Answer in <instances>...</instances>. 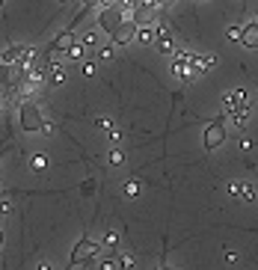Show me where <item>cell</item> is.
<instances>
[{
	"mask_svg": "<svg viewBox=\"0 0 258 270\" xmlns=\"http://www.w3.org/2000/svg\"><path fill=\"white\" fill-rule=\"evenodd\" d=\"M39 270H53V267H51V264H42V267H39Z\"/></svg>",
	"mask_w": 258,
	"mask_h": 270,
	"instance_id": "cell-30",
	"label": "cell"
},
{
	"mask_svg": "<svg viewBox=\"0 0 258 270\" xmlns=\"http://www.w3.org/2000/svg\"><path fill=\"white\" fill-rule=\"evenodd\" d=\"M18 116H21V128H24L27 134H36V131H42V128H45L42 110H39V107H36L33 101H24V104H21Z\"/></svg>",
	"mask_w": 258,
	"mask_h": 270,
	"instance_id": "cell-3",
	"label": "cell"
},
{
	"mask_svg": "<svg viewBox=\"0 0 258 270\" xmlns=\"http://www.w3.org/2000/svg\"><path fill=\"white\" fill-rule=\"evenodd\" d=\"M211 68H214V57H211V53H193V57H190V74H193V77L208 74Z\"/></svg>",
	"mask_w": 258,
	"mask_h": 270,
	"instance_id": "cell-6",
	"label": "cell"
},
{
	"mask_svg": "<svg viewBox=\"0 0 258 270\" xmlns=\"http://www.w3.org/2000/svg\"><path fill=\"white\" fill-rule=\"evenodd\" d=\"M71 270H74V267H71Z\"/></svg>",
	"mask_w": 258,
	"mask_h": 270,
	"instance_id": "cell-36",
	"label": "cell"
},
{
	"mask_svg": "<svg viewBox=\"0 0 258 270\" xmlns=\"http://www.w3.org/2000/svg\"><path fill=\"white\" fill-rule=\"evenodd\" d=\"M160 270H175V267H160Z\"/></svg>",
	"mask_w": 258,
	"mask_h": 270,
	"instance_id": "cell-32",
	"label": "cell"
},
{
	"mask_svg": "<svg viewBox=\"0 0 258 270\" xmlns=\"http://www.w3.org/2000/svg\"><path fill=\"white\" fill-rule=\"evenodd\" d=\"M228 193H232V196H238V199H246V202H252V199H255V187L246 184V181H232V184H228Z\"/></svg>",
	"mask_w": 258,
	"mask_h": 270,
	"instance_id": "cell-8",
	"label": "cell"
},
{
	"mask_svg": "<svg viewBox=\"0 0 258 270\" xmlns=\"http://www.w3.org/2000/svg\"><path fill=\"white\" fill-rule=\"evenodd\" d=\"M0 3H6V0H0Z\"/></svg>",
	"mask_w": 258,
	"mask_h": 270,
	"instance_id": "cell-34",
	"label": "cell"
},
{
	"mask_svg": "<svg viewBox=\"0 0 258 270\" xmlns=\"http://www.w3.org/2000/svg\"><path fill=\"white\" fill-rule=\"evenodd\" d=\"M252 146H255V143H252L249 137H241V152H252Z\"/></svg>",
	"mask_w": 258,
	"mask_h": 270,
	"instance_id": "cell-26",
	"label": "cell"
},
{
	"mask_svg": "<svg viewBox=\"0 0 258 270\" xmlns=\"http://www.w3.org/2000/svg\"><path fill=\"white\" fill-rule=\"evenodd\" d=\"M107 160H110V167H122L125 164V152L122 149H113V152L107 154Z\"/></svg>",
	"mask_w": 258,
	"mask_h": 270,
	"instance_id": "cell-19",
	"label": "cell"
},
{
	"mask_svg": "<svg viewBox=\"0 0 258 270\" xmlns=\"http://www.w3.org/2000/svg\"><path fill=\"white\" fill-rule=\"evenodd\" d=\"M119 267L122 270H134V255H119Z\"/></svg>",
	"mask_w": 258,
	"mask_h": 270,
	"instance_id": "cell-23",
	"label": "cell"
},
{
	"mask_svg": "<svg viewBox=\"0 0 258 270\" xmlns=\"http://www.w3.org/2000/svg\"><path fill=\"white\" fill-rule=\"evenodd\" d=\"M107 140H110V143H119V140H122V134L116 131V128H113V131H107Z\"/></svg>",
	"mask_w": 258,
	"mask_h": 270,
	"instance_id": "cell-28",
	"label": "cell"
},
{
	"mask_svg": "<svg viewBox=\"0 0 258 270\" xmlns=\"http://www.w3.org/2000/svg\"><path fill=\"white\" fill-rule=\"evenodd\" d=\"M9 208H12V205H9V199H6V202L0 205V214H9Z\"/></svg>",
	"mask_w": 258,
	"mask_h": 270,
	"instance_id": "cell-29",
	"label": "cell"
},
{
	"mask_svg": "<svg viewBox=\"0 0 258 270\" xmlns=\"http://www.w3.org/2000/svg\"><path fill=\"white\" fill-rule=\"evenodd\" d=\"M134 39H137V24H134L131 18L122 24L116 33L110 36V42H113V45H128V42H134Z\"/></svg>",
	"mask_w": 258,
	"mask_h": 270,
	"instance_id": "cell-7",
	"label": "cell"
},
{
	"mask_svg": "<svg viewBox=\"0 0 258 270\" xmlns=\"http://www.w3.org/2000/svg\"><path fill=\"white\" fill-rule=\"evenodd\" d=\"M74 42H77V39H74V30H66V33L53 36V42L48 45V51H45V60H42V63L53 66V63H56V57H60V53H69V48L74 45Z\"/></svg>",
	"mask_w": 258,
	"mask_h": 270,
	"instance_id": "cell-4",
	"label": "cell"
},
{
	"mask_svg": "<svg viewBox=\"0 0 258 270\" xmlns=\"http://www.w3.org/2000/svg\"><path fill=\"white\" fill-rule=\"evenodd\" d=\"M60 3H66V0H60Z\"/></svg>",
	"mask_w": 258,
	"mask_h": 270,
	"instance_id": "cell-33",
	"label": "cell"
},
{
	"mask_svg": "<svg viewBox=\"0 0 258 270\" xmlns=\"http://www.w3.org/2000/svg\"><path fill=\"white\" fill-rule=\"evenodd\" d=\"M86 57V48H83V42H74L69 48V60H83Z\"/></svg>",
	"mask_w": 258,
	"mask_h": 270,
	"instance_id": "cell-18",
	"label": "cell"
},
{
	"mask_svg": "<svg viewBox=\"0 0 258 270\" xmlns=\"http://www.w3.org/2000/svg\"><path fill=\"white\" fill-rule=\"evenodd\" d=\"M139 193V181H125V196H137Z\"/></svg>",
	"mask_w": 258,
	"mask_h": 270,
	"instance_id": "cell-24",
	"label": "cell"
},
{
	"mask_svg": "<svg viewBox=\"0 0 258 270\" xmlns=\"http://www.w3.org/2000/svg\"><path fill=\"white\" fill-rule=\"evenodd\" d=\"M199 3H205V0H199Z\"/></svg>",
	"mask_w": 258,
	"mask_h": 270,
	"instance_id": "cell-35",
	"label": "cell"
},
{
	"mask_svg": "<svg viewBox=\"0 0 258 270\" xmlns=\"http://www.w3.org/2000/svg\"><path fill=\"white\" fill-rule=\"evenodd\" d=\"M225 113H220V116L214 119V122H211V125H208L205 128V149L208 152H214V149H220V146H223L225 143Z\"/></svg>",
	"mask_w": 258,
	"mask_h": 270,
	"instance_id": "cell-5",
	"label": "cell"
},
{
	"mask_svg": "<svg viewBox=\"0 0 258 270\" xmlns=\"http://www.w3.org/2000/svg\"><path fill=\"white\" fill-rule=\"evenodd\" d=\"M101 244H95L92 237H83L74 250H71V258H69V264L71 267H83V264H92L98 255H101Z\"/></svg>",
	"mask_w": 258,
	"mask_h": 270,
	"instance_id": "cell-2",
	"label": "cell"
},
{
	"mask_svg": "<svg viewBox=\"0 0 258 270\" xmlns=\"http://www.w3.org/2000/svg\"><path fill=\"white\" fill-rule=\"evenodd\" d=\"M241 36H243V27H238V24H232L225 30V39H232V42H241Z\"/></svg>",
	"mask_w": 258,
	"mask_h": 270,
	"instance_id": "cell-20",
	"label": "cell"
},
{
	"mask_svg": "<svg viewBox=\"0 0 258 270\" xmlns=\"http://www.w3.org/2000/svg\"><path fill=\"white\" fill-rule=\"evenodd\" d=\"M0 250H3V229H0Z\"/></svg>",
	"mask_w": 258,
	"mask_h": 270,
	"instance_id": "cell-31",
	"label": "cell"
},
{
	"mask_svg": "<svg viewBox=\"0 0 258 270\" xmlns=\"http://www.w3.org/2000/svg\"><path fill=\"white\" fill-rule=\"evenodd\" d=\"M30 167L33 169H45L48 167V157H45V154H33V157H30Z\"/></svg>",
	"mask_w": 258,
	"mask_h": 270,
	"instance_id": "cell-21",
	"label": "cell"
},
{
	"mask_svg": "<svg viewBox=\"0 0 258 270\" xmlns=\"http://www.w3.org/2000/svg\"><path fill=\"white\" fill-rule=\"evenodd\" d=\"M228 119H232L235 128H246V122H249V110H235Z\"/></svg>",
	"mask_w": 258,
	"mask_h": 270,
	"instance_id": "cell-14",
	"label": "cell"
},
{
	"mask_svg": "<svg viewBox=\"0 0 258 270\" xmlns=\"http://www.w3.org/2000/svg\"><path fill=\"white\" fill-rule=\"evenodd\" d=\"M83 74H89V77L95 74V63H92V60H86L83 63Z\"/></svg>",
	"mask_w": 258,
	"mask_h": 270,
	"instance_id": "cell-27",
	"label": "cell"
},
{
	"mask_svg": "<svg viewBox=\"0 0 258 270\" xmlns=\"http://www.w3.org/2000/svg\"><path fill=\"white\" fill-rule=\"evenodd\" d=\"M155 45H157V51L163 53V57H175V51H178V48H175V39H172V36H166V39H157Z\"/></svg>",
	"mask_w": 258,
	"mask_h": 270,
	"instance_id": "cell-13",
	"label": "cell"
},
{
	"mask_svg": "<svg viewBox=\"0 0 258 270\" xmlns=\"http://www.w3.org/2000/svg\"><path fill=\"white\" fill-rule=\"evenodd\" d=\"M116 264H119V255L104 253V258L98 261V270H116Z\"/></svg>",
	"mask_w": 258,
	"mask_h": 270,
	"instance_id": "cell-15",
	"label": "cell"
},
{
	"mask_svg": "<svg viewBox=\"0 0 258 270\" xmlns=\"http://www.w3.org/2000/svg\"><path fill=\"white\" fill-rule=\"evenodd\" d=\"M128 18H131V12H128L125 6H119V3H104L101 9H98V27H101L107 36H113Z\"/></svg>",
	"mask_w": 258,
	"mask_h": 270,
	"instance_id": "cell-1",
	"label": "cell"
},
{
	"mask_svg": "<svg viewBox=\"0 0 258 270\" xmlns=\"http://www.w3.org/2000/svg\"><path fill=\"white\" fill-rule=\"evenodd\" d=\"M241 45H246V48H258V21H249V24L243 27Z\"/></svg>",
	"mask_w": 258,
	"mask_h": 270,
	"instance_id": "cell-10",
	"label": "cell"
},
{
	"mask_svg": "<svg viewBox=\"0 0 258 270\" xmlns=\"http://www.w3.org/2000/svg\"><path fill=\"white\" fill-rule=\"evenodd\" d=\"M116 244H119V232H110V235L104 237V253H113V250H116Z\"/></svg>",
	"mask_w": 258,
	"mask_h": 270,
	"instance_id": "cell-17",
	"label": "cell"
},
{
	"mask_svg": "<svg viewBox=\"0 0 258 270\" xmlns=\"http://www.w3.org/2000/svg\"><path fill=\"white\" fill-rule=\"evenodd\" d=\"M63 80H66V71H63V66H60V63H53L51 71H48V80H45V84H48V86H60Z\"/></svg>",
	"mask_w": 258,
	"mask_h": 270,
	"instance_id": "cell-12",
	"label": "cell"
},
{
	"mask_svg": "<svg viewBox=\"0 0 258 270\" xmlns=\"http://www.w3.org/2000/svg\"><path fill=\"white\" fill-rule=\"evenodd\" d=\"M95 128H98V131H113V122L104 116V119H98V122H95Z\"/></svg>",
	"mask_w": 258,
	"mask_h": 270,
	"instance_id": "cell-25",
	"label": "cell"
},
{
	"mask_svg": "<svg viewBox=\"0 0 258 270\" xmlns=\"http://www.w3.org/2000/svg\"><path fill=\"white\" fill-rule=\"evenodd\" d=\"M110 57H113V42H107V45L98 48V60H110Z\"/></svg>",
	"mask_w": 258,
	"mask_h": 270,
	"instance_id": "cell-22",
	"label": "cell"
},
{
	"mask_svg": "<svg viewBox=\"0 0 258 270\" xmlns=\"http://www.w3.org/2000/svg\"><path fill=\"white\" fill-rule=\"evenodd\" d=\"M134 42H139V45H155V42H157V30H155V24L137 27V39H134Z\"/></svg>",
	"mask_w": 258,
	"mask_h": 270,
	"instance_id": "cell-11",
	"label": "cell"
},
{
	"mask_svg": "<svg viewBox=\"0 0 258 270\" xmlns=\"http://www.w3.org/2000/svg\"><path fill=\"white\" fill-rule=\"evenodd\" d=\"M83 48H86V51H98V48H101V39H98V33H86L83 36Z\"/></svg>",
	"mask_w": 258,
	"mask_h": 270,
	"instance_id": "cell-16",
	"label": "cell"
},
{
	"mask_svg": "<svg viewBox=\"0 0 258 270\" xmlns=\"http://www.w3.org/2000/svg\"><path fill=\"white\" fill-rule=\"evenodd\" d=\"M21 57H24V48H21V45H9L6 51L0 53V63H3V66H18Z\"/></svg>",
	"mask_w": 258,
	"mask_h": 270,
	"instance_id": "cell-9",
	"label": "cell"
}]
</instances>
